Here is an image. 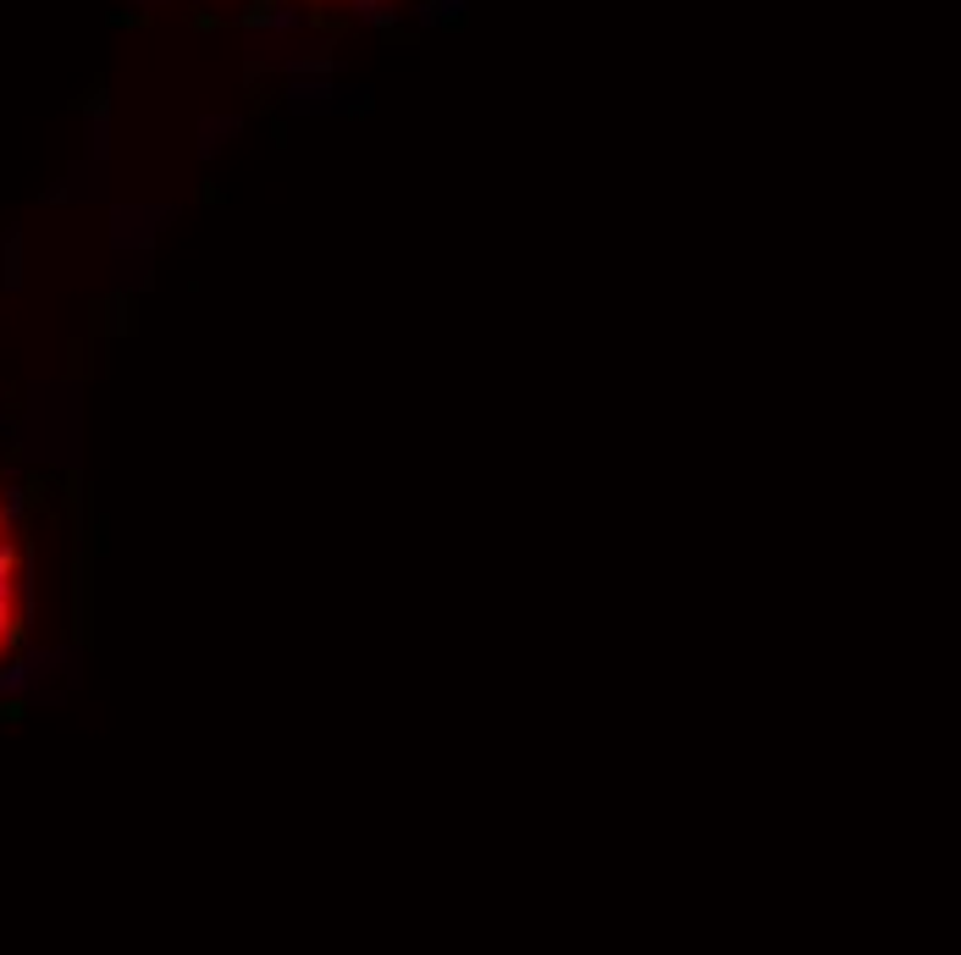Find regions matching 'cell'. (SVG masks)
I'll use <instances>...</instances> for the list:
<instances>
[{
  "label": "cell",
  "mask_w": 961,
  "mask_h": 955,
  "mask_svg": "<svg viewBox=\"0 0 961 955\" xmlns=\"http://www.w3.org/2000/svg\"><path fill=\"white\" fill-rule=\"evenodd\" d=\"M23 619H28V553H23V536H17L12 497L0 486V668L17 657Z\"/></svg>",
  "instance_id": "1"
},
{
  "label": "cell",
  "mask_w": 961,
  "mask_h": 955,
  "mask_svg": "<svg viewBox=\"0 0 961 955\" xmlns=\"http://www.w3.org/2000/svg\"><path fill=\"white\" fill-rule=\"evenodd\" d=\"M272 7H293V12H315V17H343V12H376L393 0H272Z\"/></svg>",
  "instance_id": "2"
}]
</instances>
